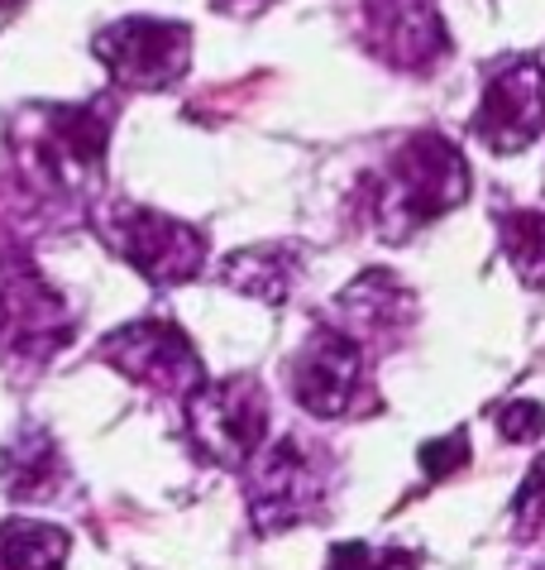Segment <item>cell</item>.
Returning a JSON list of instances; mask_svg holds the SVG:
<instances>
[{"label": "cell", "mask_w": 545, "mask_h": 570, "mask_svg": "<svg viewBox=\"0 0 545 570\" xmlns=\"http://www.w3.org/2000/svg\"><path fill=\"white\" fill-rule=\"evenodd\" d=\"M68 547V532L53 528V522L14 518L0 528V570H62Z\"/></svg>", "instance_id": "4fadbf2b"}, {"label": "cell", "mask_w": 545, "mask_h": 570, "mask_svg": "<svg viewBox=\"0 0 545 570\" xmlns=\"http://www.w3.org/2000/svg\"><path fill=\"white\" fill-rule=\"evenodd\" d=\"M182 417H187V441L206 461L226 470H245L264 451V436H268V393L249 374L206 379L187 399Z\"/></svg>", "instance_id": "7a4b0ae2"}, {"label": "cell", "mask_w": 545, "mask_h": 570, "mask_svg": "<svg viewBox=\"0 0 545 570\" xmlns=\"http://www.w3.org/2000/svg\"><path fill=\"white\" fill-rule=\"evenodd\" d=\"M96 58L110 68L120 87L135 91H164L187 72L191 62V29L178 20H149L130 14L96 35Z\"/></svg>", "instance_id": "8992f818"}, {"label": "cell", "mask_w": 545, "mask_h": 570, "mask_svg": "<svg viewBox=\"0 0 545 570\" xmlns=\"http://www.w3.org/2000/svg\"><path fill=\"white\" fill-rule=\"evenodd\" d=\"M545 130V72L536 58H512L488 72L474 116V139L493 154H517Z\"/></svg>", "instance_id": "ba28073f"}, {"label": "cell", "mask_w": 545, "mask_h": 570, "mask_svg": "<svg viewBox=\"0 0 545 570\" xmlns=\"http://www.w3.org/2000/svg\"><path fill=\"white\" fill-rule=\"evenodd\" d=\"M68 297L48 288V278L24 259H0V360L39 370L72 341Z\"/></svg>", "instance_id": "3957f363"}, {"label": "cell", "mask_w": 545, "mask_h": 570, "mask_svg": "<svg viewBox=\"0 0 545 570\" xmlns=\"http://www.w3.org/2000/svg\"><path fill=\"white\" fill-rule=\"evenodd\" d=\"M464 193H469V164H464V154L440 135L407 139V145L388 158V168L374 178V187H368L374 220L388 240L459 207Z\"/></svg>", "instance_id": "6da1fadb"}, {"label": "cell", "mask_w": 545, "mask_h": 570, "mask_svg": "<svg viewBox=\"0 0 545 570\" xmlns=\"http://www.w3.org/2000/svg\"><path fill=\"white\" fill-rule=\"evenodd\" d=\"M403 566H412V557L374 551L364 542H345V547H335V557H330V570H403Z\"/></svg>", "instance_id": "2e32d148"}, {"label": "cell", "mask_w": 545, "mask_h": 570, "mask_svg": "<svg viewBox=\"0 0 545 570\" xmlns=\"http://www.w3.org/2000/svg\"><path fill=\"white\" fill-rule=\"evenodd\" d=\"M503 245L526 283H545V216L541 212H512L503 220Z\"/></svg>", "instance_id": "5bb4252c"}, {"label": "cell", "mask_w": 545, "mask_h": 570, "mask_svg": "<svg viewBox=\"0 0 545 570\" xmlns=\"http://www.w3.org/2000/svg\"><path fill=\"white\" fill-rule=\"evenodd\" d=\"M517 518H522V528L545 532V455L536 461V470L526 474V484L517 494Z\"/></svg>", "instance_id": "ac0fdd59"}, {"label": "cell", "mask_w": 545, "mask_h": 570, "mask_svg": "<svg viewBox=\"0 0 545 570\" xmlns=\"http://www.w3.org/2000/svg\"><path fill=\"white\" fill-rule=\"evenodd\" d=\"M498 426L507 441H536V436H545V407L541 403H507Z\"/></svg>", "instance_id": "e0dca14e"}, {"label": "cell", "mask_w": 545, "mask_h": 570, "mask_svg": "<svg viewBox=\"0 0 545 570\" xmlns=\"http://www.w3.org/2000/svg\"><path fill=\"white\" fill-rule=\"evenodd\" d=\"M293 274H297L293 249H283V245H249V249H235V255L220 264V283H226V288L254 297V303H268V307L287 303Z\"/></svg>", "instance_id": "7c38bea8"}, {"label": "cell", "mask_w": 545, "mask_h": 570, "mask_svg": "<svg viewBox=\"0 0 545 570\" xmlns=\"http://www.w3.org/2000/svg\"><path fill=\"white\" fill-rule=\"evenodd\" d=\"M364 35L393 68H426L445 53V24L430 0H359Z\"/></svg>", "instance_id": "30bf717a"}, {"label": "cell", "mask_w": 545, "mask_h": 570, "mask_svg": "<svg viewBox=\"0 0 545 570\" xmlns=\"http://www.w3.org/2000/svg\"><path fill=\"white\" fill-rule=\"evenodd\" d=\"M101 360L110 370H120L125 379H135V384L153 393H172L182 403L206 384L197 345L172 322H130V326L110 331L101 345Z\"/></svg>", "instance_id": "52a82bcc"}, {"label": "cell", "mask_w": 545, "mask_h": 570, "mask_svg": "<svg viewBox=\"0 0 545 570\" xmlns=\"http://www.w3.org/2000/svg\"><path fill=\"white\" fill-rule=\"evenodd\" d=\"M220 6H226V0H220ZM230 6H239V0H230ZM245 6H264V0H245Z\"/></svg>", "instance_id": "d6986e66"}, {"label": "cell", "mask_w": 545, "mask_h": 570, "mask_svg": "<svg viewBox=\"0 0 545 570\" xmlns=\"http://www.w3.org/2000/svg\"><path fill=\"white\" fill-rule=\"evenodd\" d=\"M96 226H101V240L125 264L139 268L149 283H164V288L197 278L206 264V235L178 216L135 207V202H116V207L96 212Z\"/></svg>", "instance_id": "277c9868"}, {"label": "cell", "mask_w": 545, "mask_h": 570, "mask_svg": "<svg viewBox=\"0 0 545 570\" xmlns=\"http://www.w3.org/2000/svg\"><path fill=\"white\" fill-rule=\"evenodd\" d=\"M469 465V436L464 432H450L445 441H430V446H422V470L430 474V480H445V474H455Z\"/></svg>", "instance_id": "9a60e30c"}, {"label": "cell", "mask_w": 545, "mask_h": 570, "mask_svg": "<svg viewBox=\"0 0 545 570\" xmlns=\"http://www.w3.org/2000/svg\"><path fill=\"white\" fill-rule=\"evenodd\" d=\"M326 499V461L301 436H283L245 465V503L259 532H287L307 522Z\"/></svg>", "instance_id": "5b68a950"}, {"label": "cell", "mask_w": 545, "mask_h": 570, "mask_svg": "<svg viewBox=\"0 0 545 570\" xmlns=\"http://www.w3.org/2000/svg\"><path fill=\"white\" fill-rule=\"evenodd\" d=\"M364 384V351L340 326H320L293 360V399L311 417H340L355 407Z\"/></svg>", "instance_id": "9c48e42d"}, {"label": "cell", "mask_w": 545, "mask_h": 570, "mask_svg": "<svg viewBox=\"0 0 545 570\" xmlns=\"http://www.w3.org/2000/svg\"><path fill=\"white\" fill-rule=\"evenodd\" d=\"M62 480V455L43 426H20L6 446H0V484L10 499H53Z\"/></svg>", "instance_id": "8fae6325"}]
</instances>
